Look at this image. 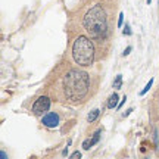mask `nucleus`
Returning <instances> with one entry per match:
<instances>
[{
  "label": "nucleus",
  "mask_w": 159,
  "mask_h": 159,
  "mask_svg": "<svg viewBox=\"0 0 159 159\" xmlns=\"http://www.w3.org/2000/svg\"><path fill=\"white\" fill-rule=\"evenodd\" d=\"M99 136H100V131L97 130L96 133H94V136H93V139L90 140V148H91V146H94V144H96V143L99 142Z\"/></svg>",
  "instance_id": "9"
},
{
  "label": "nucleus",
  "mask_w": 159,
  "mask_h": 159,
  "mask_svg": "<svg viewBox=\"0 0 159 159\" xmlns=\"http://www.w3.org/2000/svg\"><path fill=\"white\" fill-rule=\"evenodd\" d=\"M99 114H100V111H99V109H94V111H91L90 114H89V116H87V121H89V122H93V121H96L97 116H99Z\"/></svg>",
  "instance_id": "7"
},
{
  "label": "nucleus",
  "mask_w": 159,
  "mask_h": 159,
  "mask_svg": "<svg viewBox=\"0 0 159 159\" xmlns=\"http://www.w3.org/2000/svg\"><path fill=\"white\" fill-rule=\"evenodd\" d=\"M72 56H74V61L78 65H83V66H89L93 63V59H94V47H93V43L87 37H78L75 40L74 46H72Z\"/></svg>",
  "instance_id": "3"
},
{
  "label": "nucleus",
  "mask_w": 159,
  "mask_h": 159,
  "mask_svg": "<svg viewBox=\"0 0 159 159\" xmlns=\"http://www.w3.org/2000/svg\"><path fill=\"white\" fill-rule=\"evenodd\" d=\"M124 34H131V31H130V27H128V25H125V30H124Z\"/></svg>",
  "instance_id": "13"
},
{
  "label": "nucleus",
  "mask_w": 159,
  "mask_h": 159,
  "mask_svg": "<svg viewBox=\"0 0 159 159\" xmlns=\"http://www.w3.org/2000/svg\"><path fill=\"white\" fill-rule=\"evenodd\" d=\"M121 84H122V75H116L114 81V89H121Z\"/></svg>",
  "instance_id": "8"
},
{
  "label": "nucleus",
  "mask_w": 159,
  "mask_h": 159,
  "mask_svg": "<svg viewBox=\"0 0 159 159\" xmlns=\"http://www.w3.org/2000/svg\"><path fill=\"white\" fill-rule=\"evenodd\" d=\"M130 52H131V47H127V49L124 50V56H125V55H128Z\"/></svg>",
  "instance_id": "14"
},
{
  "label": "nucleus",
  "mask_w": 159,
  "mask_h": 159,
  "mask_svg": "<svg viewBox=\"0 0 159 159\" xmlns=\"http://www.w3.org/2000/svg\"><path fill=\"white\" fill-rule=\"evenodd\" d=\"M49 108H50V99L46 96H41L33 105V112L35 115H41V114H44V112H47Z\"/></svg>",
  "instance_id": "4"
},
{
  "label": "nucleus",
  "mask_w": 159,
  "mask_h": 159,
  "mask_svg": "<svg viewBox=\"0 0 159 159\" xmlns=\"http://www.w3.org/2000/svg\"><path fill=\"white\" fill-rule=\"evenodd\" d=\"M43 124L46 127H57L59 124V116L56 114H47L43 116Z\"/></svg>",
  "instance_id": "5"
},
{
  "label": "nucleus",
  "mask_w": 159,
  "mask_h": 159,
  "mask_svg": "<svg viewBox=\"0 0 159 159\" xmlns=\"http://www.w3.org/2000/svg\"><path fill=\"white\" fill-rule=\"evenodd\" d=\"M71 158H81V153H80V152H74V153L71 155Z\"/></svg>",
  "instance_id": "12"
},
{
  "label": "nucleus",
  "mask_w": 159,
  "mask_h": 159,
  "mask_svg": "<svg viewBox=\"0 0 159 159\" xmlns=\"http://www.w3.org/2000/svg\"><path fill=\"white\" fill-rule=\"evenodd\" d=\"M83 24H84L85 31L90 34L91 39L105 37L106 31H108V19H106L105 9L100 5L93 6L90 11L85 13Z\"/></svg>",
  "instance_id": "2"
},
{
  "label": "nucleus",
  "mask_w": 159,
  "mask_h": 159,
  "mask_svg": "<svg viewBox=\"0 0 159 159\" xmlns=\"http://www.w3.org/2000/svg\"><path fill=\"white\" fill-rule=\"evenodd\" d=\"M63 91L65 96L72 102H78L89 91V75L84 71L71 69L63 77Z\"/></svg>",
  "instance_id": "1"
},
{
  "label": "nucleus",
  "mask_w": 159,
  "mask_h": 159,
  "mask_svg": "<svg viewBox=\"0 0 159 159\" xmlns=\"http://www.w3.org/2000/svg\"><path fill=\"white\" fill-rule=\"evenodd\" d=\"M122 21H124V13H119V21H118V27L122 25Z\"/></svg>",
  "instance_id": "11"
},
{
  "label": "nucleus",
  "mask_w": 159,
  "mask_h": 159,
  "mask_svg": "<svg viewBox=\"0 0 159 159\" xmlns=\"http://www.w3.org/2000/svg\"><path fill=\"white\" fill-rule=\"evenodd\" d=\"M130 112H133V109H128V111L124 114V116H128V115H130Z\"/></svg>",
  "instance_id": "15"
},
{
  "label": "nucleus",
  "mask_w": 159,
  "mask_h": 159,
  "mask_svg": "<svg viewBox=\"0 0 159 159\" xmlns=\"http://www.w3.org/2000/svg\"><path fill=\"white\" fill-rule=\"evenodd\" d=\"M152 84H153V80H150V81H149L148 84H146V87H144V89H143V90L140 91V94H142V96H143V94H146V93L149 91V89L152 87Z\"/></svg>",
  "instance_id": "10"
},
{
  "label": "nucleus",
  "mask_w": 159,
  "mask_h": 159,
  "mask_svg": "<svg viewBox=\"0 0 159 159\" xmlns=\"http://www.w3.org/2000/svg\"><path fill=\"white\" fill-rule=\"evenodd\" d=\"M116 100H118V94H116V93H114V94H112V96L109 97V102H108V108H109V109H114L115 106H116V105H118V102H116Z\"/></svg>",
  "instance_id": "6"
},
{
  "label": "nucleus",
  "mask_w": 159,
  "mask_h": 159,
  "mask_svg": "<svg viewBox=\"0 0 159 159\" xmlns=\"http://www.w3.org/2000/svg\"><path fill=\"white\" fill-rule=\"evenodd\" d=\"M146 2H148V3H150V2H152V0H146Z\"/></svg>",
  "instance_id": "16"
}]
</instances>
